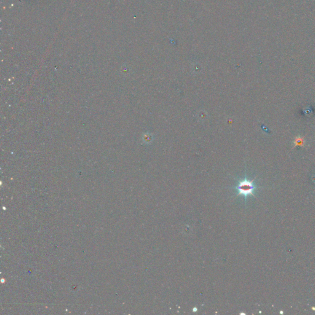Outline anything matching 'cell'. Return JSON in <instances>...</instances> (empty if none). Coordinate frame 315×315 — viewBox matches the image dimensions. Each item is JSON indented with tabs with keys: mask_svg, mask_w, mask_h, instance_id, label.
I'll list each match as a JSON object with an SVG mask.
<instances>
[{
	"mask_svg": "<svg viewBox=\"0 0 315 315\" xmlns=\"http://www.w3.org/2000/svg\"><path fill=\"white\" fill-rule=\"evenodd\" d=\"M254 180H249L246 177L242 180H239L235 187L237 192V196H244L246 201L248 196L252 195L255 196L254 192L256 189L258 188V187L254 184Z\"/></svg>",
	"mask_w": 315,
	"mask_h": 315,
	"instance_id": "6da1fadb",
	"label": "cell"
},
{
	"mask_svg": "<svg viewBox=\"0 0 315 315\" xmlns=\"http://www.w3.org/2000/svg\"><path fill=\"white\" fill-rule=\"evenodd\" d=\"M295 142V146H303L304 144V139L303 137H298L295 138V140L294 141Z\"/></svg>",
	"mask_w": 315,
	"mask_h": 315,
	"instance_id": "7a4b0ae2",
	"label": "cell"
}]
</instances>
